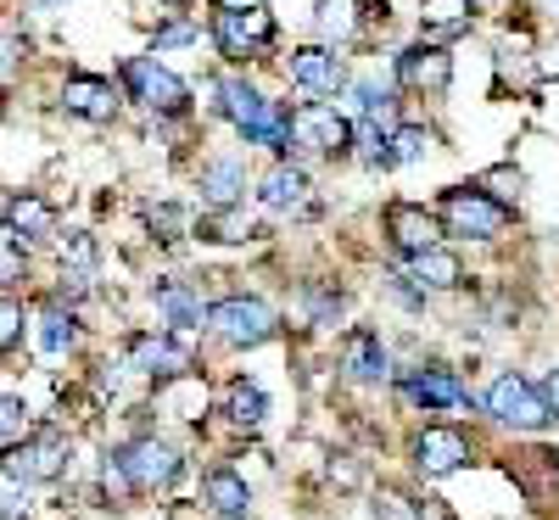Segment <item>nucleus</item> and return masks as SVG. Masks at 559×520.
<instances>
[{
  "label": "nucleus",
  "instance_id": "nucleus-28",
  "mask_svg": "<svg viewBox=\"0 0 559 520\" xmlns=\"http://www.w3.org/2000/svg\"><path fill=\"white\" fill-rule=\"evenodd\" d=\"M353 146H358V157H364L369 168H376V163H386V146H392V140L376 129V118H364V123H353Z\"/></svg>",
  "mask_w": 559,
  "mask_h": 520
},
{
  "label": "nucleus",
  "instance_id": "nucleus-7",
  "mask_svg": "<svg viewBox=\"0 0 559 520\" xmlns=\"http://www.w3.org/2000/svg\"><path fill=\"white\" fill-rule=\"evenodd\" d=\"M118 464H123L129 487H140V493H157V487H168V482L179 476V453H174L168 442H157V437L129 442V448L118 453Z\"/></svg>",
  "mask_w": 559,
  "mask_h": 520
},
{
  "label": "nucleus",
  "instance_id": "nucleus-24",
  "mask_svg": "<svg viewBox=\"0 0 559 520\" xmlns=\"http://www.w3.org/2000/svg\"><path fill=\"white\" fill-rule=\"evenodd\" d=\"M224 414L236 419V425H263V414H269L263 387L258 381H236V387H229V398H224Z\"/></svg>",
  "mask_w": 559,
  "mask_h": 520
},
{
  "label": "nucleus",
  "instance_id": "nucleus-37",
  "mask_svg": "<svg viewBox=\"0 0 559 520\" xmlns=\"http://www.w3.org/2000/svg\"><path fill=\"white\" fill-rule=\"evenodd\" d=\"M543 73H559V45H554V51H548V62H543Z\"/></svg>",
  "mask_w": 559,
  "mask_h": 520
},
{
  "label": "nucleus",
  "instance_id": "nucleus-35",
  "mask_svg": "<svg viewBox=\"0 0 559 520\" xmlns=\"http://www.w3.org/2000/svg\"><path fill=\"white\" fill-rule=\"evenodd\" d=\"M224 12H258V0H218Z\"/></svg>",
  "mask_w": 559,
  "mask_h": 520
},
{
  "label": "nucleus",
  "instance_id": "nucleus-5",
  "mask_svg": "<svg viewBox=\"0 0 559 520\" xmlns=\"http://www.w3.org/2000/svg\"><path fill=\"white\" fill-rule=\"evenodd\" d=\"M292 146L319 152V157H336V152H347V146H353V123H347L336 107L308 102V107H297V113H292Z\"/></svg>",
  "mask_w": 559,
  "mask_h": 520
},
{
  "label": "nucleus",
  "instance_id": "nucleus-2",
  "mask_svg": "<svg viewBox=\"0 0 559 520\" xmlns=\"http://www.w3.org/2000/svg\"><path fill=\"white\" fill-rule=\"evenodd\" d=\"M207 330L229 347H258L280 330V314L263 303V297H224L207 308Z\"/></svg>",
  "mask_w": 559,
  "mask_h": 520
},
{
  "label": "nucleus",
  "instance_id": "nucleus-8",
  "mask_svg": "<svg viewBox=\"0 0 559 520\" xmlns=\"http://www.w3.org/2000/svg\"><path fill=\"white\" fill-rule=\"evenodd\" d=\"M62 464H68V442H62L57 432H39V437L17 442L12 459H7V470H12L23 487H28V482H57Z\"/></svg>",
  "mask_w": 559,
  "mask_h": 520
},
{
  "label": "nucleus",
  "instance_id": "nucleus-29",
  "mask_svg": "<svg viewBox=\"0 0 559 520\" xmlns=\"http://www.w3.org/2000/svg\"><path fill=\"white\" fill-rule=\"evenodd\" d=\"M353 107H358L364 118H381V113L392 107V96H386L381 84H369V79H364V84H353Z\"/></svg>",
  "mask_w": 559,
  "mask_h": 520
},
{
  "label": "nucleus",
  "instance_id": "nucleus-36",
  "mask_svg": "<svg viewBox=\"0 0 559 520\" xmlns=\"http://www.w3.org/2000/svg\"><path fill=\"white\" fill-rule=\"evenodd\" d=\"M34 7H39V12H62V7H68V0H34Z\"/></svg>",
  "mask_w": 559,
  "mask_h": 520
},
{
  "label": "nucleus",
  "instance_id": "nucleus-13",
  "mask_svg": "<svg viewBox=\"0 0 559 520\" xmlns=\"http://www.w3.org/2000/svg\"><path fill=\"white\" fill-rule=\"evenodd\" d=\"M386 229H392V241L408 252V258H419V252H431L437 241H442V224L426 213V208H408V202H397V208H386Z\"/></svg>",
  "mask_w": 559,
  "mask_h": 520
},
{
  "label": "nucleus",
  "instance_id": "nucleus-22",
  "mask_svg": "<svg viewBox=\"0 0 559 520\" xmlns=\"http://www.w3.org/2000/svg\"><path fill=\"white\" fill-rule=\"evenodd\" d=\"M313 28H319V39H324V45L353 39V28H358V0H319Z\"/></svg>",
  "mask_w": 559,
  "mask_h": 520
},
{
  "label": "nucleus",
  "instance_id": "nucleus-6",
  "mask_svg": "<svg viewBox=\"0 0 559 520\" xmlns=\"http://www.w3.org/2000/svg\"><path fill=\"white\" fill-rule=\"evenodd\" d=\"M503 202L481 197V191H448L442 202V224L453 235H471V241H492V235H503Z\"/></svg>",
  "mask_w": 559,
  "mask_h": 520
},
{
  "label": "nucleus",
  "instance_id": "nucleus-19",
  "mask_svg": "<svg viewBox=\"0 0 559 520\" xmlns=\"http://www.w3.org/2000/svg\"><path fill=\"white\" fill-rule=\"evenodd\" d=\"M62 107L79 113V118H90V123H102V118H112L118 96H112V84H107V79H68Z\"/></svg>",
  "mask_w": 559,
  "mask_h": 520
},
{
  "label": "nucleus",
  "instance_id": "nucleus-12",
  "mask_svg": "<svg viewBox=\"0 0 559 520\" xmlns=\"http://www.w3.org/2000/svg\"><path fill=\"white\" fill-rule=\"evenodd\" d=\"M397 79L408 90H431V96H442L448 79H453V57L437 51V45H414V51L397 57Z\"/></svg>",
  "mask_w": 559,
  "mask_h": 520
},
{
  "label": "nucleus",
  "instance_id": "nucleus-34",
  "mask_svg": "<svg viewBox=\"0 0 559 520\" xmlns=\"http://www.w3.org/2000/svg\"><path fill=\"white\" fill-rule=\"evenodd\" d=\"M543 403H548V414L559 419V364L548 369V387H543Z\"/></svg>",
  "mask_w": 559,
  "mask_h": 520
},
{
  "label": "nucleus",
  "instance_id": "nucleus-17",
  "mask_svg": "<svg viewBox=\"0 0 559 520\" xmlns=\"http://www.w3.org/2000/svg\"><path fill=\"white\" fill-rule=\"evenodd\" d=\"M202 202L207 208H236L241 202V191H247V163H236V157H213V163H202Z\"/></svg>",
  "mask_w": 559,
  "mask_h": 520
},
{
  "label": "nucleus",
  "instance_id": "nucleus-11",
  "mask_svg": "<svg viewBox=\"0 0 559 520\" xmlns=\"http://www.w3.org/2000/svg\"><path fill=\"white\" fill-rule=\"evenodd\" d=\"M292 84L308 90V96H324V90H336L347 73H342V57L331 51V45H302V51H292Z\"/></svg>",
  "mask_w": 559,
  "mask_h": 520
},
{
  "label": "nucleus",
  "instance_id": "nucleus-9",
  "mask_svg": "<svg viewBox=\"0 0 559 520\" xmlns=\"http://www.w3.org/2000/svg\"><path fill=\"white\" fill-rule=\"evenodd\" d=\"M414 464L426 470V476H453V470L471 464V442L459 432H448V425H431V432L414 437Z\"/></svg>",
  "mask_w": 559,
  "mask_h": 520
},
{
  "label": "nucleus",
  "instance_id": "nucleus-26",
  "mask_svg": "<svg viewBox=\"0 0 559 520\" xmlns=\"http://www.w3.org/2000/svg\"><path fill=\"white\" fill-rule=\"evenodd\" d=\"M73 336H79L73 314H62V308H45V314H39V353H45V358H62V353L73 347Z\"/></svg>",
  "mask_w": 559,
  "mask_h": 520
},
{
  "label": "nucleus",
  "instance_id": "nucleus-3",
  "mask_svg": "<svg viewBox=\"0 0 559 520\" xmlns=\"http://www.w3.org/2000/svg\"><path fill=\"white\" fill-rule=\"evenodd\" d=\"M487 414L503 419V425H515V432H543V425L554 419L543 392L526 381V375H515V369H503L498 381L487 387Z\"/></svg>",
  "mask_w": 559,
  "mask_h": 520
},
{
  "label": "nucleus",
  "instance_id": "nucleus-23",
  "mask_svg": "<svg viewBox=\"0 0 559 520\" xmlns=\"http://www.w3.org/2000/svg\"><path fill=\"white\" fill-rule=\"evenodd\" d=\"M152 303H157V314H163L168 324H179V330H185V324H202V303L185 292L179 280H163V286L152 292Z\"/></svg>",
  "mask_w": 559,
  "mask_h": 520
},
{
  "label": "nucleus",
  "instance_id": "nucleus-4",
  "mask_svg": "<svg viewBox=\"0 0 559 520\" xmlns=\"http://www.w3.org/2000/svg\"><path fill=\"white\" fill-rule=\"evenodd\" d=\"M123 84L134 90V102H146L152 113H185V102H191L185 79L168 73L157 57H129L123 62Z\"/></svg>",
  "mask_w": 559,
  "mask_h": 520
},
{
  "label": "nucleus",
  "instance_id": "nucleus-1",
  "mask_svg": "<svg viewBox=\"0 0 559 520\" xmlns=\"http://www.w3.org/2000/svg\"><path fill=\"white\" fill-rule=\"evenodd\" d=\"M218 107H224V118L236 123V134L241 140H252V146H274V152H286L292 146V118L280 113V102H269L258 84H247V79H229L224 90H218Z\"/></svg>",
  "mask_w": 559,
  "mask_h": 520
},
{
  "label": "nucleus",
  "instance_id": "nucleus-25",
  "mask_svg": "<svg viewBox=\"0 0 559 520\" xmlns=\"http://www.w3.org/2000/svg\"><path fill=\"white\" fill-rule=\"evenodd\" d=\"M7 224L17 229V241H39V235L51 229V208H45L39 197H17V202L7 208Z\"/></svg>",
  "mask_w": 559,
  "mask_h": 520
},
{
  "label": "nucleus",
  "instance_id": "nucleus-15",
  "mask_svg": "<svg viewBox=\"0 0 559 520\" xmlns=\"http://www.w3.org/2000/svg\"><path fill=\"white\" fill-rule=\"evenodd\" d=\"M258 202H263L269 213H292V208H302V202H308V174L292 168V163H274V168L258 179Z\"/></svg>",
  "mask_w": 559,
  "mask_h": 520
},
{
  "label": "nucleus",
  "instance_id": "nucleus-32",
  "mask_svg": "<svg viewBox=\"0 0 559 520\" xmlns=\"http://www.w3.org/2000/svg\"><path fill=\"white\" fill-rule=\"evenodd\" d=\"M17 504H23V482L0 464V509H17Z\"/></svg>",
  "mask_w": 559,
  "mask_h": 520
},
{
  "label": "nucleus",
  "instance_id": "nucleus-39",
  "mask_svg": "<svg viewBox=\"0 0 559 520\" xmlns=\"http://www.w3.org/2000/svg\"><path fill=\"white\" fill-rule=\"evenodd\" d=\"M537 7H543L548 17H559V0H537Z\"/></svg>",
  "mask_w": 559,
  "mask_h": 520
},
{
  "label": "nucleus",
  "instance_id": "nucleus-20",
  "mask_svg": "<svg viewBox=\"0 0 559 520\" xmlns=\"http://www.w3.org/2000/svg\"><path fill=\"white\" fill-rule=\"evenodd\" d=\"M123 369H134V375H179V369H185V353H179L168 336H140V342L129 347Z\"/></svg>",
  "mask_w": 559,
  "mask_h": 520
},
{
  "label": "nucleus",
  "instance_id": "nucleus-10",
  "mask_svg": "<svg viewBox=\"0 0 559 520\" xmlns=\"http://www.w3.org/2000/svg\"><path fill=\"white\" fill-rule=\"evenodd\" d=\"M269 39H274V23L258 12H218V45H224V57H263L269 51Z\"/></svg>",
  "mask_w": 559,
  "mask_h": 520
},
{
  "label": "nucleus",
  "instance_id": "nucleus-27",
  "mask_svg": "<svg viewBox=\"0 0 559 520\" xmlns=\"http://www.w3.org/2000/svg\"><path fill=\"white\" fill-rule=\"evenodd\" d=\"M431 146H437V134H431V129H419V123H408V129H397V134H392L386 163H419Z\"/></svg>",
  "mask_w": 559,
  "mask_h": 520
},
{
  "label": "nucleus",
  "instance_id": "nucleus-14",
  "mask_svg": "<svg viewBox=\"0 0 559 520\" xmlns=\"http://www.w3.org/2000/svg\"><path fill=\"white\" fill-rule=\"evenodd\" d=\"M342 369H347V381L376 387V381H386V375H392V353L381 347L376 330H358V336L347 342V353H342Z\"/></svg>",
  "mask_w": 559,
  "mask_h": 520
},
{
  "label": "nucleus",
  "instance_id": "nucleus-30",
  "mask_svg": "<svg viewBox=\"0 0 559 520\" xmlns=\"http://www.w3.org/2000/svg\"><path fill=\"white\" fill-rule=\"evenodd\" d=\"M17 336H23V308L12 297H0V353H7Z\"/></svg>",
  "mask_w": 559,
  "mask_h": 520
},
{
  "label": "nucleus",
  "instance_id": "nucleus-18",
  "mask_svg": "<svg viewBox=\"0 0 559 520\" xmlns=\"http://www.w3.org/2000/svg\"><path fill=\"white\" fill-rule=\"evenodd\" d=\"M202 493L224 520H247V509H252V487H247V476H236V470H207Z\"/></svg>",
  "mask_w": 559,
  "mask_h": 520
},
{
  "label": "nucleus",
  "instance_id": "nucleus-38",
  "mask_svg": "<svg viewBox=\"0 0 559 520\" xmlns=\"http://www.w3.org/2000/svg\"><path fill=\"white\" fill-rule=\"evenodd\" d=\"M12 62V39H0V68H7Z\"/></svg>",
  "mask_w": 559,
  "mask_h": 520
},
{
  "label": "nucleus",
  "instance_id": "nucleus-31",
  "mask_svg": "<svg viewBox=\"0 0 559 520\" xmlns=\"http://www.w3.org/2000/svg\"><path fill=\"white\" fill-rule=\"evenodd\" d=\"M23 432V403L17 398H0V442H12Z\"/></svg>",
  "mask_w": 559,
  "mask_h": 520
},
{
  "label": "nucleus",
  "instance_id": "nucleus-16",
  "mask_svg": "<svg viewBox=\"0 0 559 520\" xmlns=\"http://www.w3.org/2000/svg\"><path fill=\"white\" fill-rule=\"evenodd\" d=\"M403 392H408L419 409H464V403H471V392L459 387L453 369H419V375H408Z\"/></svg>",
  "mask_w": 559,
  "mask_h": 520
},
{
  "label": "nucleus",
  "instance_id": "nucleus-33",
  "mask_svg": "<svg viewBox=\"0 0 559 520\" xmlns=\"http://www.w3.org/2000/svg\"><path fill=\"white\" fill-rule=\"evenodd\" d=\"M191 39H197V23H168L157 34V45H191Z\"/></svg>",
  "mask_w": 559,
  "mask_h": 520
},
{
  "label": "nucleus",
  "instance_id": "nucleus-21",
  "mask_svg": "<svg viewBox=\"0 0 559 520\" xmlns=\"http://www.w3.org/2000/svg\"><path fill=\"white\" fill-rule=\"evenodd\" d=\"M408 280H414L419 292H453L459 286V258L442 252V247H431V252L408 258Z\"/></svg>",
  "mask_w": 559,
  "mask_h": 520
}]
</instances>
